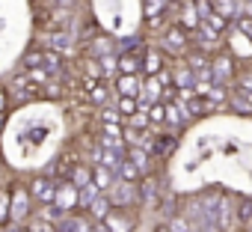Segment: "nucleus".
<instances>
[{"mask_svg": "<svg viewBox=\"0 0 252 232\" xmlns=\"http://www.w3.org/2000/svg\"><path fill=\"white\" fill-rule=\"evenodd\" d=\"M110 193V202L116 208H128L134 202H140V182H125V179H116L113 188L107 191Z\"/></svg>", "mask_w": 252, "mask_h": 232, "instance_id": "obj_1", "label": "nucleus"}, {"mask_svg": "<svg viewBox=\"0 0 252 232\" xmlns=\"http://www.w3.org/2000/svg\"><path fill=\"white\" fill-rule=\"evenodd\" d=\"M63 211H74L80 205V188L71 182V179H63L57 182V199H54Z\"/></svg>", "mask_w": 252, "mask_h": 232, "instance_id": "obj_2", "label": "nucleus"}, {"mask_svg": "<svg viewBox=\"0 0 252 232\" xmlns=\"http://www.w3.org/2000/svg\"><path fill=\"white\" fill-rule=\"evenodd\" d=\"M30 199H33L30 188L12 185V220H15V223H21V220L30 214Z\"/></svg>", "mask_w": 252, "mask_h": 232, "instance_id": "obj_3", "label": "nucleus"}, {"mask_svg": "<svg viewBox=\"0 0 252 232\" xmlns=\"http://www.w3.org/2000/svg\"><path fill=\"white\" fill-rule=\"evenodd\" d=\"M104 226H107V232H131L134 229V217L128 214V211H125V208H110V214L101 220Z\"/></svg>", "mask_w": 252, "mask_h": 232, "instance_id": "obj_4", "label": "nucleus"}, {"mask_svg": "<svg viewBox=\"0 0 252 232\" xmlns=\"http://www.w3.org/2000/svg\"><path fill=\"white\" fill-rule=\"evenodd\" d=\"M231 60H234L231 54H220V57L211 60L214 83H225V86H228V80H234V63H231Z\"/></svg>", "mask_w": 252, "mask_h": 232, "instance_id": "obj_5", "label": "nucleus"}, {"mask_svg": "<svg viewBox=\"0 0 252 232\" xmlns=\"http://www.w3.org/2000/svg\"><path fill=\"white\" fill-rule=\"evenodd\" d=\"M178 24H181L184 30H190V33L199 30V24H202V12H199V6H196V0H181Z\"/></svg>", "mask_w": 252, "mask_h": 232, "instance_id": "obj_6", "label": "nucleus"}, {"mask_svg": "<svg viewBox=\"0 0 252 232\" xmlns=\"http://www.w3.org/2000/svg\"><path fill=\"white\" fill-rule=\"evenodd\" d=\"M30 193H33V199H39V205H48V202H54L57 199V182L54 179H33V185H30Z\"/></svg>", "mask_w": 252, "mask_h": 232, "instance_id": "obj_7", "label": "nucleus"}, {"mask_svg": "<svg viewBox=\"0 0 252 232\" xmlns=\"http://www.w3.org/2000/svg\"><path fill=\"white\" fill-rule=\"evenodd\" d=\"M190 36H184V27L178 24V27H169L166 33H163V48L166 51H172V54H181V51H187L190 48Z\"/></svg>", "mask_w": 252, "mask_h": 232, "instance_id": "obj_8", "label": "nucleus"}, {"mask_svg": "<svg viewBox=\"0 0 252 232\" xmlns=\"http://www.w3.org/2000/svg\"><path fill=\"white\" fill-rule=\"evenodd\" d=\"M92 220L86 217V214H74V211H65L63 217H60V229L63 232H92Z\"/></svg>", "mask_w": 252, "mask_h": 232, "instance_id": "obj_9", "label": "nucleus"}, {"mask_svg": "<svg viewBox=\"0 0 252 232\" xmlns=\"http://www.w3.org/2000/svg\"><path fill=\"white\" fill-rule=\"evenodd\" d=\"M116 92H119V95H134V98H140V95H143L140 75H119V80H116Z\"/></svg>", "mask_w": 252, "mask_h": 232, "instance_id": "obj_10", "label": "nucleus"}, {"mask_svg": "<svg viewBox=\"0 0 252 232\" xmlns=\"http://www.w3.org/2000/svg\"><path fill=\"white\" fill-rule=\"evenodd\" d=\"M92 182L107 193V191L113 188V182H116V170H110V167H104V164H95V167H92Z\"/></svg>", "mask_w": 252, "mask_h": 232, "instance_id": "obj_11", "label": "nucleus"}, {"mask_svg": "<svg viewBox=\"0 0 252 232\" xmlns=\"http://www.w3.org/2000/svg\"><path fill=\"white\" fill-rule=\"evenodd\" d=\"M143 72L146 75H160L163 72V54L158 48H149L146 57H143Z\"/></svg>", "mask_w": 252, "mask_h": 232, "instance_id": "obj_12", "label": "nucleus"}, {"mask_svg": "<svg viewBox=\"0 0 252 232\" xmlns=\"http://www.w3.org/2000/svg\"><path fill=\"white\" fill-rule=\"evenodd\" d=\"M116 176H119V179H125V182H143V170H140V167H137L128 155H125V161L119 164Z\"/></svg>", "mask_w": 252, "mask_h": 232, "instance_id": "obj_13", "label": "nucleus"}, {"mask_svg": "<svg viewBox=\"0 0 252 232\" xmlns=\"http://www.w3.org/2000/svg\"><path fill=\"white\" fill-rule=\"evenodd\" d=\"M140 72H143V57H137V54L119 57V75H140Z\"/></svg>", "mask_w": 252, "mask_h": 232, "instance_id": "obj_14", "label": "nucleus"}, {"mask_svg": "<svg viewBox=\"0 0 252 232\" xmlns=\"http://www.w3.org/2000/svg\"><path fill=\"white\" fill-rule=\"evenodd\" d=\"M65 179H71L77 188H86V185H92V167H86V164H74V167L68 170Z\"/></svg>", "mask_w": 252, "mask_h": 232, "instance_id": "obj_15", "label": "nucleus"}, {"mask_svg": "<svg viewBox=\"0 0 252 232\" xmlns=\"http://www.w3.org/2000/svg\"><path fill=\"white\" fill-rule=\"evenodd\" d=\"M169 77H172V83H175V86H196V72H193L187 63H184V66H178Z\"/></svg>", "mask_w": 252, "mask_h": 232, "instance_id": "obj_16", "label": "nucleus"}, {"mask_svg": "<svg viewBox=\"0 0 252 232\" xmlns=\"http://www.w3.org/2000/svg\"><path fill=\"white\" fill-rule=\"evenodd\" d=\"M125 155H128V158H131V161H134V164L143 170V173H149V170H152V158H149L146 146H131L128 152H125Z\"/></svg>", "mask_w": 252, "mask_h": 232, "instance_id": "obj_17", "label": "nucleus"}, {"mask_svg": "<svg viewBox=\"0 0 252 232\" xmlns=\"http://www.w3.org/2000/svg\"><path fill=\"white\" fill-rule=\"evenodd\" d=\"M110 208H113L110 196H98V199H92V205H89V217H92V220H104V217L110 214Z\"/></svg>", "mask_w": 252, "mask_h": 232, "instance_id": "obj_18", "label": "nucleus"}, {"mask_svg": "<svg viewBox=\"0 0 252 232\" xmlns=\"http://www.w3.org/2000/svg\"><path fill=\"white\" fill-rule=\"evenodd\" d=\"M6 220H12V188L0 191V226H3Z\"/></svg>", "mask_w": 252, "mask_h": 232, "instance_id": "obj_19", "label": "nucleus"}, {"mask_svg": "<svg viewBox=\"0 0 252 232\" xmlns=\"http://www.w3.org/2000/svg\"><path fill=\"white\" fill-rule=\"evenodd\" d=\"M211 60L214 57H208V54H202V51H193V54H187V66L193 69V72H205V69H211Z\"/></svg>", "mask_w": 252, "mask_h": 232, "instance_id": "obj_20", "label": "nucleus"}, {"mask_svg": "<svg viewBox=\"0 0 252 232\" xmlns=\"http://www.w3.org/2000/svg\"><path fill=\"white\" fill-rule=\"evenodd\" d=\"M211 3H214V12H220L225 21L237 15V0H211Z\"/></svg>", "mask_w": 252, "mask_h": 232, "instance_id": "obj_21", "label": "nucleus"}, {"mask_svg": "<svg viewBox=\"0 0 252 232\" xmlns=\"http://www.w3.org/2000/svg\"><path fill=\"white\" fill-rule=\"evenodd\" d=\"M119 110H122L125 119H128V116H134L140 110V98H134V95H119Z\"/></svg>", "mask_w": 252, "mask_h": 232, "instance_id": "obj_22", "label": "nucleus"}, {"mask_svg": "<svg viewBox=\"0 0 252 232\" xmlns=\"http://www.w3.org/2000/svg\"><path fill=\"white\" fill-rule=\"evenodd\" d=\"M107 92H110V86L101 83V80H95V83L89 86V101H92V104H104V101H107Z\"/></svg>", "mask_w": 252, "mask_h": 232, "instance_id": "obj_23", "label": "nucleus"}, {"mask_svg": "<svg viewBox=\"0 0 252 232\" xmlns=\"http://www.w3.org/2000/svg\"><path fill=\"white\" fill-rule=\"evenodd\" d=\"M21 232H57V226L51 220H33L30 226H24Z\"/></svg>", "mask_w": 252, "mask_h": 232, "instance_id": "obj_24", "label": "nucleus"}, {"mask_svg": "<svg viewBox=\"0 0 252 232\" xmlns=\"http://www.w3.org/2000/svg\"><path fill=\"white\" fill-rule=\"evenodd\" d=\"M24 66H27V69H39V66H45V51H30V54L24 57Z\"/></svg>", "mask_w": 252, "mask_h": 232, "instance_id": "obj_25", "label": "nucleus"}, {"mask_svg": "<svg viewBox=\"0 0 252 232\" xmlns=\"http://www.w3.org/2000/svg\"><path fill=\"white\" fill-rule=\"evenodd\" d=\"M125 116H122V110L119 107H104L101 110V122H122Z\"/></svg>", "mask_w": 252, "mask_h": 232, "instance_id": "obj_26", "label": "nucleus"}, {"mask_svg": "<svg viewBox=\"0 0 252 232\" xmlns=\"http://www.w3.org/2000/svg\"><path fill=\"white\" fill-rule=\"evenodd\" d=\"M110 48H113V42H110V39H104V36H98V39L92 42V51H95L98 57H107V54H110Z\"/></svg>", "mask_w": 252, "mask_h": 232, "instance_id": "obj_27", "label": "nucleus"}, {"mask_svg": "<svg viewBox=\"0 0 252 232\" xmlns=\"http://www.w3.org/2000/svg\"><path fill=\"white\" fill-rule=\"evenodd\" d=\"M249 217H252V199H243V208L237 205V220L240 223H249Z\"/></svg>", "mask_w": 252, "mask_h": 232, "instance_id": "obj_28", "label": "nucleus"}, {"mask_svg": "<svg viewBox=\"0 0 252 232\" xmlns=\"http://www.w3.org/2000/svg\"><path fill=\"white\" fill-rule=\"evenodd\" d=\"M98 60H101L104 75H110V72H116V69H119V60H116V57H110V54H107V57H98Z\"/></svg>", "mask_w": 252, "mask_h": 232, "instance_id": "obj_29", "label": "nucleus"}, {"mask_svg": "<svg viewBox=\"0 0 252 232\" xmlns=\"http://www.w3.org/2000/svg\"><path fill=\"white\" fill-rule=\"evenodd\" d=\"M155 149H160L163 155H169V152L175 149V137H163V140H158V143H155Z\"/></svg>", "mask_w": 252, "mask_h": 232, "instance_id": "obj_30", "label": "nucleus"}, {"mask_svg": "<svg viewBox=\"0 0 252 232\" xmlns=\"http://www.w3.org/2000/svg\"><path fill=\"white\" fill-rule=\"evenodd\" d=\"M237 86H240V89H246V92L252 95V72H243V75L237 77Z\"/></svg>", "mask_w": 252, "mask_h": 232, "instance_id": "obj_31", "label": "nucleus"}, {"mask_svg": "<svg viewBox=\"0 0 252 232\" xmlns=\"http://www.w3.org/2000/svg\"><path fill=\"white\" fill-rule=\"evenodd\" d=\"M237 27H240V30L246 33V39L252 42V18H249V15H240V24H237Z\"/></svg>", "mask_w": 252, "mask_h": 232, "instance_id": "obj_32", "label": "nucleus"}, {"mask_svg": "<svg viewBox=\"0 0 252 232\" xmlns=\"http://www.w3.org/2000/svg\"><path fill=\"white\" fill-rule=\"evenodd\" d=\"M60 48H68V36L65 33H54V51H60Z\"/></svg>", "mask_w": 252, "mask_h": 232, "instance_id": "obj_33", "label": "nucleus"}, {"mask_svg": "<svg viewBox=\"0 0 252 232\" xmlns=\"http://www.w3.org/2000/svg\"><path fill=\"white\" fill-rule=\"evenodd\" d=\"M6 101H9V95H6V89H0V113L6 110Z\"/></svg>", "mask_w": 252, "mask_h": 232, "instance_id": "obj_34", "label": "nucleus"}, {"mask_svg": "<svg viewBox=\"0 0 252 232\" xmlns=\"http://www.w3.org/2000/svg\"><path fill=\"white\" fill-rule=\"evenodd\" d=\"M240 9H243V15H249V18H252V0H246V3H243Z\"/></svg>", "mask_w": 252, "mask_h": 232, "instance_id": "obj_35", "label": "nucleus"}]
</instances>
